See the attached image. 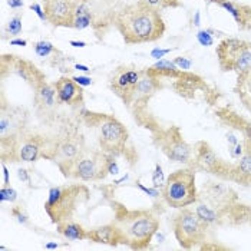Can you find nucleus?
I'll return each instance as SVG.
<instances>
[{"instance_id": "nucleus-39", "label": "nucleus", "mask_w": 251, "mask_h": 251, "mask_svg": "<svg viewBox=\"0 0 251 251\" xmlns=\"http://www.w3.org/2000/svg\"><path fill=\"white\" fill-rule=\"evenodd\" d=\"M18 176H19V179H22L23 182H26V184H29L30 185V176H29V173H27V170H25V168H20L19 171H18Z\"/></svg>"}, {"instance_id": "nucleus-5", "label": "nucleus", "mask_w": 251, "mask_h": 251, "mask_svg": "<svg viewBox=\"0 0 251 251\" xmlns=\"http://www.w3.org/2000/svg\"><path fill=\"white\" fill-rule=\"evenodd\" d=\"M66 178L79 181H99L108 175V154L102 150H85L74 161L59 167Z\"/></svg>"}, {"instance_id": "nucleus-13", "label": "nucleus", "mask_w": 251, "mask_h": 251, "mask_svg": "<svg viewBox=\"0 0 251 251\" xmlns=\"http://www.w3.org/2000/svg\"><path fill=\"white\" fill-rule=\"evenodd\" d=\"M77 0H45L43 10L46 22L55 27H74Z\"/></svg>"}, {"instance_id": "nucleus-3", "label": "nucleus", "mask_w": 251, "mask_h": 251, "mask_svg": "<svg viewBox=\"0 0 251 251\" xmlns=\"http://www.w3.org/2000/svg\"><path fill=\"white\" fill-rule=\"evenodd\" d=\"M91 198V191L83 184H71L52 187L45 202V211L53 224L69 221L77 208L86 204Z\"/></svg>"}, {"instance_id": "nucleus-40", "label": "nucleus", "mask_w": 251, "mask_h": 251, "mask_svg": "<svg viewBox=\"0 0 251 251\" xmlns=\"http://www.w3.org/2000/svg\"><path fill=\"white\" fill-rule=\"evenodd\" d=\"M7 4L10 9H22L23 7V0H7Z\"/></svg>"}, {"instance_id": "nucleus-30", "label": "nucleus", "mask_w": 251, "mask_h": 251, "mask_svg": "<svg viewBox=\"0 0 251 251\" xmlns=\"http://www.w3.org/2000/svg\"><path fill=\"white\" fill-rule=\"evenodd\" d=\"M18 200V193L16 190H13L10 185H3L0 188V201L1 202H15Z\"/></svg>"}, {"instance_id": "nucleus-45", "label": "nucleus", "mask_w": 251, "mask_h": 251, "mask_svg": "<svg viewBox=\"0 0 251 251\" xmlns=\"http://www.w3.org/2000/svg\"><path fill=\"white\" fill-rule=\"evenodd\" d=\"M59 246L56 243H48V244H45V249L46 250H55V249H58Z\"/></svg>"}, {"instance_id": "nucleus-2", "label": "nucleus", "mask_w": 251, "mask_h": 251, "mask_svg": "<svg viewBox=\"0 0 251 251\" xmlns=\"http://www.w3.org/2000/svg\"><path fill=\"white\" fill-rule=\"evenodd\" d=\"M114 223L124 237V244L132 250L148 249L159 230V218L148 210H128L121 204L115 205Z\"/></svg>"}, {"instance_id": "nucleus-6", "label": "nucleus", "mask_w": 251, "mask_h": 251, "mask_svg": "<svg viewBox=\"0 0 251 251\" xmlns=\"http://www.w3.org/2000/svg\"><path fill=\"white\" fill-rule=\"evenodd\" d=\"M164 201L173 208H185L198 201L195 185V170L184 168L171 173L161 191Z\"/></svg>"}, {"instance_id": "nucleus-27", "label": "nucleus", "mask_w": 251, "mask_h": 251, "mask_svg": "<svg viewBox=\"0 0 251 251\" xmlns=\"http://www.w3.org/2000/svg\"><path fill=\"white\" fill-rule=\"evenodd\" d=\"M145 1L148 6H151L155 10H164V9H174V7H179L181 1L179 0H142Z\"/></svg>"}, {"instance_id": "nucleus-9", "label": "nucleus", "mask_w": 251, "mask_h": 251, "mask_svg": "<svg viewBox=\"0 0 251 251\" xmlns=\"http://www.w3.org/2000/svg\"><path fill=\"white\" fill-rule=\"evenodd\" d=\"M154 144L168 159L179 164H191L194 159L193 148L184 139L182 132L178 126L168 129H159L154 135Z\"/></svg>"}, {"instance_id": "nucleus-4", "label": "nucleus", "mask_w": 251, "mask_h": 251, "mask_svg": "<svg viewBox=\"0 0 251 251\" xmlns=\"http://www.w3.org/2000/svg\"><path fill=\"white\" fill-rule=\"evenodd\" d=\"M83 119L89 125H95L99 132V145L100 150L106 154L121 155L126 150L128 144V131L121 121L115 116L95 112H83Z\"/></svg>"}, {"instance_id": "nucleus-36", "label": "nucleus", "mask_w": 251, "mask_h": 251, "mask_svg": "<svg viewBox=\"0 0 251 251\" xmlns=\"http://www.w3.org/2000/svg\"><path fill=\"white\" fill-rule=\"evenodd\" d=\"M171 50H173V49H159V48H155V49L151 50V58L156 59V60L164 59V56H165V55H168Z\"/></svg>"}, {"instance_id": "nucleus-16", "label": "nucleus", "mask_w": 251, "mask_h": 251, "mask_svg": "<svg viewBox=\"0 0 251 251\" xmlns=\"http://www.w3.org/2000/svg\"><path fill=\"white\" fill-rule=\"evenodd\" d=\"M55 89H56L58 103L75 106L83 102V89L74 80V77H59L55 82Z\"/></svg>"}, {"instance_id": "nucleus-19", "label": "nucleus", "mask_w": 251, "mask_h": 251, "mask_svg": "<svg viewBox=\"0 0 251 251\" xmlns=\"http://www.w3.org/2000/svg\"><path fill=\"white\" fill-rule=\"evenodd\" d=\"M210 1H213L215 4H218L220 7H223L224 10H227L232 18H234V20L238 23V26L241 29L250 27L251 7L244 6V4L234 3L231 0H210Z\"/></svg>"}, {"instance_id": "nucleus-20", "label": "nucleus", "mask_w": 251, "mask_h": 251, "mask_svg": "<svg viewBox=\"0 0 251 251\" xmlns=\"http://www.w3.org/2000/svg\"><path fill=\"white\" fill-rule=\"evenodd\" d=\"M240 161L232 167L231 181L251 185V150H244V154L238 158Z\"/></svg>"}, {"instance_id": "nucleus-12", "label": "nucleus", "mask_w": 251, "mask_h": 251, "mask_svg": "<svg viewBox=\"0 0 251 251\" xmlns=\"http://www.w3.org/2000/svg\"><path fill=\"white\" fill-rule=\"evenodd\" d=\"M53 145L40 134H23L18 142V159L23 162H35L39 158L50 159Z\"/></svg>"}, {"instance_id": "nucleus-43", "label": "nucleus", "mask_w": 251, "mask_h": 251, "mask_svg": "<svg viewBox=\"0 0 251 251\" xmlns=\"http://www.w3.org/2000/svg\"><path fill=\"white\" fill-rule=\"evenodd\" d=\"M69 45H71V46H74V48H85V46H86V43H85V42H77V40H71V42H69Z\"/></svg>"}, {"instance_id": "nucleus-41", "label": "nucleus", "mask_w": 251, "mask_h": 251, "mask_svg": "<svg viewBox=\"0 0 251 251\" xmlns=\"http://www.w3.org/2000/svg\"><path fill=\"white\" fill-rule=\"evenodd\" d=\"M1 170H3V178H4V185L10 184V175H9V170L6 168L4 162H1Z\"/></svg>"}, {"instance_id": "nucleus-15", "label": "nucleus", "mask_w": 251, "mask_h": 251, "mask_svg": "<svg viewBox=\"0 0 251 251\" xmlns=\"http://www.w3.org/2000/svg\"><path fill=\"white\" fill-rule=\"evenodd\" d=\"M83 150H85V144H83L82 136L77 134H72V135H68L66 138L55 142L52 154H50V159L55 161L58 164V167H62V165H66L71 161H74Z\"/></svg>"}, {"instance_id": "nucleus-14", "label": "nucleus", "mask_w": 251, "mask_h": 251, "mask_svg": "<svg viewBox=\"0 0 251 251\" xmlns=\"http://www.w3.org/2000/svg\"><path fill=\"white\" fill-rule=\"evenodd\" d=\"M1 58L9 62V72L15 74L16 76L22 77L27 85H30V88L35 91L40 83H43L46 80V76L39 71L38 68L25 59L19 56H13V55H3Z\"/></svg>"}, {"instance_id": "nucleus-18", "label": "nucleus", "mask_w": 251, "mask_h": 251, "mask_svg": "<svg viewBox=\"0 0 251 251\" xmlns=\"http://www.w3.org/2000/svg\"><path fill=\"white\" fill-rule=\"evenodd\" d=\"M88 240L92 243H98V244H105V246H111V247H116L119 244H124V237L119 231V228L116 227L115 223L98 227L94 230L88 231Z\"/></svg>"}, {"instance_id": "nucleus-32", "label": "nucleus", "mask_w": 251, "mask_h": 251, "mask_svg": "<svg viewBox=\"0 0 251 251\" xmlns=\"http://www.w3.org/2000/svg\"><path fill=\"white\" fill-rule=\"evenodd\" d=\"M197 40L201 46H211L214 43L213 35L210 30H200L197 33Z\"/></svg>"}, {"instance_id": "nucleus-29", "label": "nucleus", "mask_w": 251, "mask_h": 251, "mask_svg": "<svg viewBox=\"0 0 251 251\" xmlns=\"http://www.w3.org/2000/svg\"><path fill=\"white\" fill-rule=\"evenodd\" d=\"M165 176H164V173H162V167H161V164H155V170L154 173H152V185H154L155 188H158V190H162L164 188V185H165Z\"/></svg>"}, {"instance_id": "nucleus-34", "label": "nucleus", "mask_w": 251, "mask_h": 251, "mask_svg": "<svg viewBox=\"0 0 251 251\" xmlns=\"http://www.w3.org/2000/svg\"><path fill=\"white\" fill-rule=\"evenodd\" d=\"M174 63L178 66V69H190L191 66H193V60H190L188 58H182V56H179V58H175L174 59Z\"/></svg>"}, {"instance_id": "nucleus-44", "label": "nucleus", "mask_w": 251, "mask_h": 251, "mask_svg": "<svg viewBox=\"0 0 251 251\" xmlns=\"http://www.w3.org/2000/svg\"><path fill=\"white\" fill-rule=\"evenodd\" d=\"M75 69H77V71H82V72H89V71H91L86 65H79V63L75 65Z\"/></svg>"}, {"instance_id": "nucleus-11", "label": "nucleus", "mask_w": 251, "mask_h": 251, "mask_svg": "<svg viewBox=\"0 0 251 251\" xmlns=\"http://www.w3.org/2000/svg\"><path fill=\"white\" fill-rule=\"evenodd\" d=\"M142 75V71H138L131 66H119L114 72L109 80L111 91L119 98L126 106H129L134 102L135 91L139 79Z\"/></svg>"}, {"instance_id": "nucleus-35", "label": "nucleus", "mask_w": 251, "mask_h": 251, "mask_svg": "<svg viewBox=\"0 0 251 251\" xmlns=\"http://www.w3.org/2000/svg\"><path fill=\"white\" fill-rule=\"evenodd\" d=\"M135 185L141 190V191H144V193L147 194V195H150V197H152V198H156V197H159V190L158 188H148V187H145V185H142L139 181H136Z\"/></svg>"}, {"instance_id": "nucleus-22", "label": "nucleus", "mask_w": 251, "mask_h": 251, "mask_svg": "<svg viewBox=\"0 0 251 251\" xmlns=\"http://www.w3.org/2000/svg\"><path fill=\"white\" fill-rule=\"evenodd\" d=\"M58 227V232L60 235H63L66 240L71 241H82V240H88V231L86 228H83L79 223L75 221H63L56 224Z\"/></svg>"}, {"instance_id": "nucleus-25", "label": "nucleus", "mask_w": 251, "mask_h": 251, "mask_svg": "<svg viewBox=\"0 0 251 251\" xmlns=\"http://www.w3.org/2000/svg\"><path fill=\"white\" fill-rule=\"evenodd\" d=\"M152 75H171V74H178V66L174 63V60H167V59H159L154 66L147 69Z\"/></svg>"}, {"instance_id": "nucleus-42", "label": "nucleus", "mask_w": 251, "mask_h": 251, "mask_svg": "<svg viewBox=\"0 0 251 251\" xmlns=\"http://www.w3.org/2000/svg\"><path fill=\"white\" fill-rule=\"evenodd\" d=\"M10 45L12 46H22V48H25V46H27V40H25V39H12Z\"/></svg>"}, {"instance_id": "nucleus-28", "label": "nucleus", "mask_w": 251, "mask_h": 251, "mask_svg": "<svg viewBox=\"0 0 251 251\" xmlns=\"http://www.w3.org/2000/svg\"><path fill=\"white\" fill-rule=\"evenodd\" d=\"M6 32L12 36H18L22 32V16L16 15L6 23Z\"/></svg>"}, {"instance_id": "nucleus-24", "label": "nucleus", "mask_w": 251, "mask_h": 251, "mask_svg": "<svg viewBox=\"0 0 251 251\" xmlns=\"http://www.w3.org/2000/svg\"><path fill=\"white\" fill-rule=\"evenodd\" d=\"M195 213L200 217V220H201L202 223H205L207 226L221 223V220H223L221 211H217V210H214L213 207H208V205H204V204H200V205L197 207Z\"/></svg>"}, {"instance_id": "nucleus-31", "label": "nucleus", "mask_w": 251, "mask_h": 251, "mask_svg": "<svg viewBox=\"0 0 251 251\" xmlns=\"http://www.w3.org/2000/svg\"><path fill=\"white\" fill-rule=\"evenodd\" d=\"M10 214H12V217L16 218L18 223L23 224V226L29 223V215H27V213L25 211V208H23L22 205H15V207L10 210Z\"/></svg>"}, {"instance_id": "nucleus-23", "label": "nucleus", "mask_w": 251, "mask_h": 251, "mask_svg": "<svg viewBox=\"0 0 251 251\" xmlns=\"http://www.w3.org/2000/svg\"><path fill=\"white\" fill-rule=\"evenodd\" d=\"M92 12L88 4V0H77L74 18V29H86L92 25Z\"/></svg>"}, {"instance_id": "nucleus-26", "label": "nucleus", "mask_w": 251, "mask_h": 251, "mask_svg": "<svg viewBox=\"0 0 251 251\" xmlns=\"http://www.w3.org/2000/svg\"><path fill=\"white\" fill-rule=\"evenodd\" d=\"M33 49H35V53L38 55L39 58H48L49 55L58 52L56 48L48 40H39L36 43H33Z\"/></svg>"}, {"instance_id": "nucleus-37", "label": "nucleus", "mask_w": 251, "mask_h": 251, "mask_svg": "<svg viewBox=\"0 0 251 251\" xmlns=\"http://www.w3.org/2000/svg\"><path fill=\"white\" fill-rule=\"evenodd\" d=\"M30 9H32V10H33V12H35V13L38 15L39 19L43 20V22L46 20V15H45L43 6H40L39 3H32V4H30Z\"/></svg>"}, {"instance_id": "nucleus-1", "label": "nucleus", "mask_w": 251, "mask_h": 251, "mask_svg": "<svg viewBox=\"0 0 251 251\" xmlns=\"http://www.w3.org/2000/svg\"><path fill=\"white\" fill-rule=\"evenodd\" d=\"M115 26L126 45L151 43L165 33V23L159 12L142 0L124 7L116 15Z\"/></svg>"}, {"instance_id": "nucleus-17", "label": "nucleus", "mask_w": 251, "mask_h": 251, "mask_svg": "<svg viewBox=\"0 0 251 251\" xmlns=\"http://www.w3.org/2000/svg\"><path fill=\"white\" fill-rule=\"evenodd\" d=\"M204 193H205L208 202L211 204V207L217 211H223L226 208H230V207H232V201L237 200L234 191H231L228 187L217 184V182L204 184Z\"/></svg>"}, {"instance_id": "nucleus-21", "label": "nucleus", "mask_w": 251, "mask_h": 251, "mask_svg": "<svg viewBox=\"0 0 251 251\" xmlns=\"http://www.w3.org/2000/svg\"><path fill=\"white\" fill-rule=\"evenodd\" d=\"M35 102L39 109H49L52 108L56 102V89L55 85H49L46 80L43 83H40L38 88L35 89Z\"/></svg>"}, {"instance_id": "nucleus-38", "label": "nucleus", "mask_w": 251, "mask_h": 251, "mask_svg": "<svg viewBox=\"0 0 251 251\" xmlns=\"http://www.w3.org/2000/svg\"><path fill=\"white\" fill-rule=\"evenodd\" d=\"M74 80L76 82L77 85L83 86H91L92 85V79L89 76H74Z\"/></svg>"}, {"instance_id": "nucleus-47", "label": "nucleus", "mask_w": 251, "mask_h": 251, "mask_svg": "<svg viewBox=\"0 0 251 251\" xmlns=\"http://www.w3.org/2000/svg\"><path fill=\"white\" fill-rule=\"evenodd\" d=\"M128 178H129V175L126 174V175H125V176H122L121 179H118V181H115V184H121V182H124V181H126Z\"/></svg>"}, {"instance_id": "nucleus-33", "label": "nucleus", "mask_w": 251, "mask_h": 251, "mask_svg": "<svg viewBox=\"0 0 251 251\" xmlns=\"http://www.w3.org/2000/svg\"><path fill=\"white\" fill-rule=\"evenodd\" d=\"M108 174H111V175L119 174V167H118V162L115 161L114 155H111V154H108Z\"/></svg>"}, {"instance_id": "nucleus-10", "label": "nucleus", "mask_w": 251, "mask_h": 251, "mask_svg": "<svg viewBox=\"0 0 251 251\" xmlns=\"http://www.w3.org/2000/svg\"><path fill=\"white\" fill-rule=\"evenodd\" d=\"M193 167L194 170L210 173V174L217 175L223 179L231 181L232 178V167L234 165L224 162L218 155L214 152L213 148L205 141H200L195 145Z\"/></svg>"}, {"instance_id": "nucleus-8", "label": "nucleus", "mask_w": 251, "mask_h": 251, "mask_svg": "<svg viewBox=\"0 0 251 251\" xmlns=\"http://www.w3.org/2000/svg\"><path fill=\"white\" fill-rule=\"evenodd\" d=\"M217 58L223 71L246 75L251 71V43L240 39H224L217 46Z\"/></svg>"}, {"instance_id": "nucleus-46", "label": "nucleus", "mask_w": 251, "mask_h": 251, "mask_svg": "<svg viewBox=\"0 0 251 251\" xmlns=\"http://www.w3.org/2000/svg\"><path fill=\"white\" fill-rule=\"evenodd\" d=\"M194 25L200 26V12H195V18H194Z\"/></svg>"}, {"instance_id": "nucleus-7", "label": "nucleus", "mask_w": 251, "mask_h": 251, "mask_svg": "<svg viewBox=\"0 0 251 251\" xmlns=\"http://www.w3.org/2000/svg\"><path fill=\"white\" fill-rule=\"evenodd\" d=\"M173 228L178 244L185 250H191L205 241L208 226L200 220L195 211L181 208L173 218Z\"/></svg>"}]
</instances>
